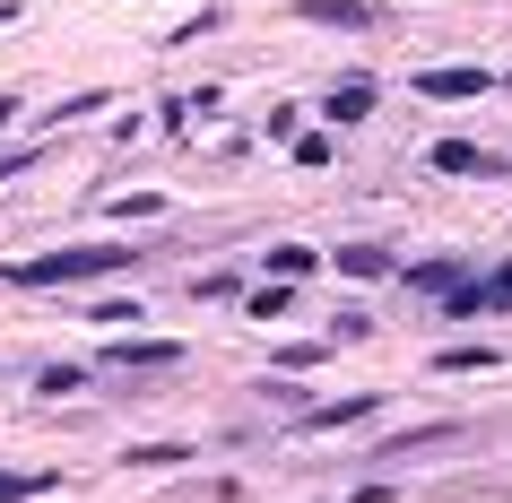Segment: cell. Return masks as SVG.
<instances>
[{"mask_svg": "<svg viewBox=\"0 0 512 503\" xmlns=\"http://www.w3.org/2000/svg\"><path fill=\"white\" fill-rule=\"evenodd\" d=\"M278 365L304 373V365H322V339H296V347H278Z\"/></svg>", "mask_w": 512, "mask_h": 503, "instance_id": "16", "label": "cell"}, {"mask_svg": "<svg viewBox=\"0 0 512 503\" xmlns=\"http://www.w3.org/2000/svg\"><path fill=\"white\" fill-rule=\"evenodd\" d=\"M374 105H382V87H374V79H339V87H330V105H322V113H330V122H365Z\"/></svg>", "mask_w": 512, "mask_h": 503, "instance_id": "6", "label": "cell"}, {"mask_svg": "<svg viewBox=\"0 0 512 503\" xmlns=\"http://www.w3.org/2000/svg\"><path fill=\"white\" fill-rule=\"evenodd\" d=\"M434 373H495V347H443Z\"/></svg>", "mask_w": 512, "mask_h": 503, "instance_id": "12", "label": "cell"}, {"mask_svg": "<svg viewBox=\"0 0 512 503\" xmlns=\"http://www.w3.org/2000/svg\"><path fill=\"white\" fill-rule=\"evenodd\" d=\"M356 417H374V391H356V399H330V408H304V434H330V425H356Z\"/></svg>", "mask_w": 512, "mask_h": 503, "instance_id": "7", "label": "cell"}, {"mask_svg": "<svg viewBox=\"0 0 512 503\" xmlns=\"http://www.w3.org/2000/svg\"><path fill=\"white\" fill-rule=\"evenodd\" d=\"M287 313V287H252V321H278Z\"/></svg>", "mask_w": 512, "mask_h": 503, "instance_id": "17", "label": "cell"}, {"mask_svg": "<svg viewBox=\"0 0 512 503\" xmlns=\"http://www.w3.org/2000/svg\"><path fill=\"white\" fill-rule=\"evenodd\" d=\"M330 261L348 269V278H391V252H382V243H348V252H330Z\"/></svg>", "mask_w": 512, "mask_h": 503, "instance_id": "10", "label": "cell"}, {"mask_svg": "<svg viewBox=\"0 0 512 503\" xmlns=\"http://www.w3.org/2000/svg\"><path fill=\"white\" fill-rule=\"evenodd\" d=\"M0 27H18V0H0Z\"/></svg>", "mask_w": 512, "mask_h": 503, "instance_id": "22", "label": "cell"}, {"mask_svg": "<svg viewBox=\"0 0 512 503\" xmlns=\"http://www.w3.org/2000/svg\"><path fill=\"white\" fill-rule=\"evenodd\" d=\"M460 278H469L460 261H417V269H408V287H417V295H452Z\"/></svg>", "mask_w": 512, "mask_h": 503, "instance_id": "11", "label": "cell"}, {"mask_svg": "<svg viewBox=\"0 0 512 503\" xmlns=\"http://www.w3.org/2000/svg\"><path fill=\"white\" fill-rule=\"evenodd\" d=\"M27 495H44V477H9L0 469V503H27Z\"/></svg>", "mask_w": 512, "mask_h": 503, "instance_id": "18", "label": "cell"}, {"mask_svg": "<svg viewBox=\"0 0 512 503\" xmlns=\"http://www.w3.org/2000/svg\"><path fill=\"white\" fill-rule=\"evenodd\" d=\"M296 18L339 27V35H365V27H374V9H365V0H296Z\"/></svg>", "mask_w": 512, "mask_h": 503, "instance_id": "5", "label": "cell"}, {"mask_svg": "<svg viewBox=\"0 0 512 503\" xmlns=\"http://www.w3.org/2000/svg\"><path fill=\"white\" fill-rule=\"evenodd\" d=\"M434 443H460V425H408V434H391L374 460H408V451H434Z\"/></svg>", "mask_w": 512, "mask_h": 503, "instance_id": "8", "label": "cell"}, {"mask_svg": "<svg viewBox=\"0 0 512 503\" xmlns=\"http://www.w3.org/2000/svg\"><path fill=\"white\" fill-rule=\"evenodd\" d=\"M382 495H391V486H356V495H339V503H382Z\"/></svg>", "mask_w": 512, "mask_h": 503, "instance_id": "20", "label": "cell"}, {"mask_svg": "<svg viewBox=\"0 0 512 503\" xmlns=\"http://www.w3.org/2000/svg\"><path fill=\"white\" fill-rule=\"evenodd\" d=\"M417 96L426 105H469V96H486V70L469 61V70H417Z\"/></svg>", "mask_w": 512, "mask_h": 503, "instance_id": "4", "label": "cell"}, {"mask_svg": "<svg viewBox=\"0 0 512 503\" xmlns=\"http://www.w3.org/2000/svg\"><path fill=\"white\" fill-rule=\"evenodd\" d=\"M139 252H122V243H70V252H35V261H18L9 278L18 287H79V278H113V269H131Z\"/></svg>", "mask_w": 512, "mask_h": 503, "instance_id": "1", "label": "cell"}, {"mask_svg": "<svg viewBox=\"0 0 512 503\" xmlns=\"http://www.w3.org/2000/svg\"><path fill=\"white\" fill-rule=\"evenodd\" d=\"M261 261H270L278 287H296V278H313V261H322V252H304V243H278V252H261Z\"/></svg>", "mask_w": 512, "mask_h": 503, "instance_id": "9", "label": "cell"}, {"mask_svg": "<svg viewBox=\"0 0 512 503\" xmlns=\"http://www.w3.org/2000/svg\"><path fill=\"white\" fill-rule=\"evenodd\" d=\"M9 122H18V96H0V131H9Z\"/></svg>", "mask_w": 512, "mask_h": 503, "instance_id": "21", "label": "cell"}, {"mask_svg": "<svg viewBox=\"0 0 512 503\" xmlns=\"http://www.w3.org/2000/svg\"><path fill=\"white\" fill-rule=\"evenodd\" d=\"M434 174H469V183H495L504 157H486L478 139H434Z\"/></svg>", "mask_w": 512, "mask_h": 503, "instance_id": "3", "label": "cell"}, {"mask_svg": "<svg viewBox=\"0 0 512 503\" xmlns=\"http://www.w3.org/2000/svg\"><path fill=\"white\" fill-rule=\"evenodd\" d=\"M183 365V339H113L105 373H174Z\"/></svg>", "mask_w": 512, "mask_h": 503, "instance_id": "2", "label": "cell"}, {"mask_svg": "<svg viewBox=\"0 0 512 503\" xmlns=\"http://www.w3.org/2000/svg\"><path fill=\"white\" fill-rule=\"evenodd\" d=\"M486 304H512V261L495 269V278H486Z\"/></svg>", "mask_w": 512, "mask_h": 503, "instance_id": "19", "label": "cell"}, {"mask_svg": "<svg viewBox=\"0 0 512 503\" xmlns=\"http://www.w3.org/2000/svg\"><path fill=\"white\" fill-rule=\"evenodd\" d=\"M87 321H105V330H131V321H148V313H139L131 295H122V304H96V313H87Z\"/></svg>", "mask_w": 512, "mask_h": 503, "instance_id": "15", "label": "cell"}, {"mask_svg": "<svg viewBox=\"0 0 512 503\" xmlns=\"http://www.w3.org/2000/svg\"><path fill=\"white\" fill-rule=\"evenodd\" d=\"M122 460H131V469H174V460H191L183 443H139V451H122Z\"/></svg>", "mask_w": 512, "mask_h": 503, "instance_id": "13", "label": "cell"}, {"mask_svg": "<svg viewBox=\"0 0 512 503\" xmlns=\"http://www.w3.org/2000/svg\"><path fill=\"white\" fill-rule=\"evenodd\" d=\"M79 382H87V365H44L35 373V391H79Z\"/></svg>", "mask_w": 512, "mask_h": 503, "instance_id": "14", "label": "cell"}]
</instances>
